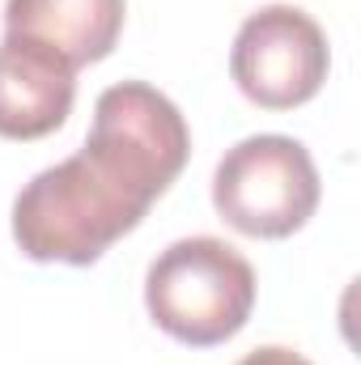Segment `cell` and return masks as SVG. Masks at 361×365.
I'll list each match as a JSON object with an SVG mask.
<instances>
[{
    "label": "cell",
    "instance_id": "4",
    "mask_svg": "<svg viewBox=\"0 0 361 365\" xmlns=\"http://www.w3.org/2000/svg\"><path fill=\"white\" fill-rule=\"evenodd\" d=\"M332 73V47L323 26L298 4L255 9L230 47V77L260 110H293L323 90Z\"/></svg>",
    "mask_w": 361,
    "mask_h": 365
},
{
    "label": "cell",
    "instance_id": "1",
    "mask_svg": "<svg viewBox=\"0 0 361 365\" xmlns=\"http://www.w3.org/2000/svg\"><path fill=\"white\" fill-rule=\"evenodd\" d=\"M191 158L183 110L149 81L98 93L86 145L13 200V242L34 264L90 268L171 191Z\"/></svg>",
    "mask_w": 361,
    "mask_h": 365
},
{
    "label": "cell",
    "instance_id": "6",
    "mask_svg": "<svg viewBox=\"0 0 361 365\" xmlns=\"http://www.w3.org/2000/svg\"><path fill=\"white\" fill-rule=\"evenodd\" d=\"M128 0H4V34L64 56L77 73L115 51Z\"/></svg>",
    "mask_w": 361,
    "mask_h": 365
},
{
    "label": "cell",
    "instance_id": "7",
    "mask_svg": "<svg viewBox=\"0 0 361 365\" xmlns=\"http://www.w3.org/2000/svg\"><path fill=\"white\" fill-rule=\"evenodd\" d=\"M238 365H315V361H306L302 353H293V349H285V344H264V349L247 353Z\"/></svg>",
    "mask_w": 361,
    "mask_h": 365
},
{
    "label": "cell",
    "instance_id": "5",
    "mask_svg": "<svg viewBox=\"0 0 361 365\" xmlns=\"http://www.w3.org/2000/svg\"><path fill=\"white\" fill-rule=\"evenodd\" d=\"M77 102V68L43 43L0 38V136L43 140L60 132Z\"/></svg>",
    "mask_w": 361,
    "mask_h": 365
},
{
    "label": "cell",
    "instance_id": "2",
    "mask_svg": "<svg viewBox=\"0 0 361 365\" xmlns=\"http://www.w3.org/2000/svg\"><path fill=\"white\" fill-rule=\"evenodd\" d=\"M255 268L213 234L171 242L145 272V310L158 331L187 349L234 340L255 310Z\"/></svg>",
    "mask_w": 361,
    "mask_h": 365
},
{
    "label": "cell",
    "instance_id": "3",
    "mask_svg": "<svg viewBox=\"0 0 361 365\" xmlns=\"http://www.w3.org/2000/svg\"><path fill=\"white\" fill-rule=\"evenodd\" d=\"M323 200L319 166L293 136L260 132L225 149L213 170V208L243 238H289Z\"/></svg>",
    "mask_w": 361,
    "mask_h": 365
}]
</instances>
